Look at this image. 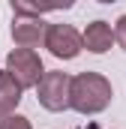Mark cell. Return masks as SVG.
Returning a JSON list of instances; mask_svg holds the SVG:
<instances>
[{"instance_id":"cell-2","label":"cell","mask_w":126,"mask_h":129,"mask_svg":"<svg viewBox=\"0 0 126 129\" xmlns=\"http://www.w3.org/2000/svg\"><path fill=\"white\" fill-rule=\"evenodd\" d=\"M36 99L45 111H69L72 108V75L60 69H48L36 87Z\"/></svg>"},{"instance_id":"cell-1","label":"cell","mask_w":126,"mask_h":129,"mask_svg":"<svg viewBox=\"0 0 126 129\" xmlns=\"http://www.w3.org/2000/svg\"><path fill=\"white\" fill-rule=\"evenodd\" d=\"M114 99V87L102 72H78L72 75V111L90 117V114H102Z\"/></svg>"},{"instance_id":"cell-5","label":"cell","mask_w":126,"mask_h":129,"mask_svg":"<svg viewBox=\"0 0 126 129\" xmlns=\"http://www.w3.org/2000/svg\"><path fill=\"white\" fill-rule=\"evenodd\" d=\"M45 33H48V24L42 18H12V39L18 48L36 51L39 45H45Z\"/></svg>"},{"instance_id":"cell-3","label":"cell","mask_w":126,"mask_h":129,"mask_svg":"<svg viewBox=\"0 0 126 129\" xmlns=\"http://www.w3.org/2000/svg\"><path fill=\"white\" fill-rule=\"evenodd\" d=\"M6 72L18 81L21 90H30V87H39L42 75L48 72L39 51H30V48H12L6 54Z\"/></svg>"},{"instance_id":"cell-4","label":"cell","mask_w":126,"mask_h":129,"mask_svg":"<svg viewBox=\"0 0 126 129\" xmlns=\"http://www.w3.org/2000/svg\"><path fill=\"white\" fill-rule=\"evenodd\" d=\"M45 48H48L57 60H75V57L84 51V36L75 30L72 24H48Z\"/></svg>"},{"instance_id":"cell-10","label":"cell","mask_w":126,"mask_h":129,"mask_svg":"<svg viewBox=\"0 0 126 129\" xmlns=\"http://www.w3.org/2000/svg\"><path fill=\"white\" fill-rule=\"evenodd\" d=\"M114 42L126 51V15H120V18H117V24H114Z\"/></svg>"},{"instance_id":"cell-7","label":"cell","mask_w":126,"mask_h":129,"mask_svg":"<svg viewBox=\"0 0 126 129\" xmlns=\"http://www.w3.org/2000/svg\"><path fill=\"white\" fill-rule=\"evenodd\" d=\"M21 87H18V81L3 69L0 72V120H6V117H12V114H18V105H21Z\"/></svg>"},{"instance_id":"cell-9","label":"cell","mask_w":126,"mask_h":129,"mask_svg":"<svg viewBox=\"0 0 126 129\" xmlns=\"http://www.w3.org/2000/svg\"><path fill=\"white\" fill-rule=\"evenodd\" d=\"M0 129H33V123H30V117H24V114H12V117L0 120Z\"/></svg>"},{"instance_id":"cell-6","label":"cell","mask_w":126,"mask_h":129,"mask_svg":"<svg viewBox=\"0 0 126 129\" xmlns=\"http://www.w3.org/2000/svg\"><path fill=\"white\" fill-rule=\"evenodd\" d=\"M81 36H84V48L90 54H105L114 45V27L108 21H90Z\"/></svg>"},{"instance_id":"cell-8","label":"cell","mask_w":126,"mask_h":129,"mask_svg":"<svg viewBox=\"0 0 126 129\" xmlns=\"http://www.w3.org/2000/svg\"><path fill=\"white\" fill-rule=\"evenodd\" d=\"M54 9H60V3H42V6H36V3H24V0H12V15L15 18H42L45 12H54Z\"/></svg>"}]
</instances>
